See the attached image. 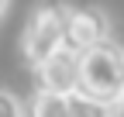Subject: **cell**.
<instances>
[{
	"instance_id": "4",
	"label": "cell",
	"mask_w": 124,
	"mask_h": 117,
	"mask_svg": "<svg viewBox=\"0 0 124 117\" xmlns=\"http://www.w3.org/2000/svg\"><path fill=\"white\" fill-rule=\"evenodd\" d=\"M35 83L38 90H52V93H76L79 86V52L72 48H59L55 55H48L45 62H38L35 69Z\"/></svg>"
},
{
	"instance_id": "1",
	"label": "cell",
	"mask_w": 124,
	"mask_h": 117,
	"mask_svg": "<svg viewBox=\"0 0 124 117\" xmlns=\"http://www.w3.org/2000/svg\"><path fill=\"white\" fill-rule=\"evenodd\" d=\"M79 93L110 107L124 93V48L117 41H100L79 52Z\"/></svg>"
},
{
	"instance_id": "6",
	"label": "cell",
	"mask_w": 124,
	"mask_h": 117,
	"mask_svg": "<svg viewBox=\"0 0 124 117\" xmlns=\"http://www.w3.org/2000/svg\"><path fill=\"white\" fill-rule=\"evenodd\" d=\"M69 117H107V103L76 90V93H69Z\"/></svg>"
},
{
	"instance_id": "3",
	"label": "cell",
	"mask_w": 124,
	"mask_h": 117,
	"mask_svg": "<svg viewBox=\"0 0 124 117\" xmlns=\"http://www.w3.org/2000/svg\"><path fill=\"white\" fill-rule=\"evenodd\" d=\"M100 41H110V14L100 4H79L66 14V48L86 52Z\"/></svg>"
},
{
	"instance_id": "5",
	"label": "cell",
	"mask_w": 124,
	"mask_h": 117,
	"mask_svg": "<svg viewBox=\"0 0 124 117\" xmlns=\"http://www.w3.org/2000/svg\"><path fill=\"white\" fill-rule=\"evenodd\" d=\"M28 117H69V96L52 90H35L28 100Z\"/></svg>"
},
{
	"instance_id": "8",
	"label": "cell",
	"mask_w": 124,
	"mask_h": 117,
	"mask_svg": "<svg viewBox=\"0 0 124 117\" xmlns=\"http://www.w3.org/2000/svg\"><path fill=\"white\" fill-rule=\"evenodd\" d=\"M7 7H10V0H0V21H4V14H7Z\"/></svg>"
},
{
	"instance_id": "7",
	"label": "cell",
	"mask_w": 124,
	"mask_h": 117,
	"mask_svg": "<svg viewBox=\"0 0 124 117\" xmlns=\"http://www.w3.org/2000/svg\"><path fill=\"white\" fill-rule=\"evenodd\" d=\"M0 117H28V103H21L14 93L0 90Z\"/></svg>"
},
{
	"instance_id": "2",
	"label": "cell",
	"mask_w": 124,
	"mask_h": 117,
	"mask_svg": "<svg viewBox=\"0 0 124 117\" xmlns=\"http://www.w3.org/2000/svg\"><path fill=\"white\" fill-rule=\"evenodd\" d=\"M66 14H69V4H62V0H41L28 14L21 31V62L28 69H35L59 48H66Z\"/></svg>"
}]
</instances>
